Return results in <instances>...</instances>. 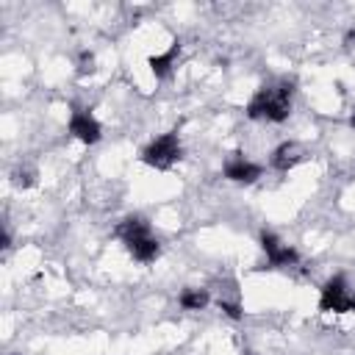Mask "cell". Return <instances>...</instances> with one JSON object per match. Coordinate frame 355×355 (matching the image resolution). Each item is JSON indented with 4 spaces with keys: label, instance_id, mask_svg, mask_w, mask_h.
Here are the masks:
<instances>
[{
    "label": "cell",
    "instance_id": "10",
    "mask_svg": "<svg viewBox=\"0 0 355 355\" xmlns=\"http://www.w3.org/2000/svg\"><path fill=\"white\" fill-rule=\"evenodd\" d=\"M128 247V252L136 258V261H141V263H150V261H155L158 258V241L153 239V236H144V239H139V241H130V244H125Z\"/></svg>",
    "mask_w": 355,
    "mask_h": 355
},
{
    "label": "cell",
    "instance_id": "12",
    "mask_svg": "<svg viewBox=\"0 0 355 355\" xmlns=\"http://www.w3.org/2000/svg\"><path fill=\"white\" fill-rule=\"evenodd\" d=\"M175 53H178V42L164 53V55H153L150 58V69H153V75L155 78H164V75H169V69H172V61H175Z\"/></svg>",
    "mask_w": 355,
    "mask_h": 355
},
{
    "label": "cell",
    "instance_id": "5",
    "mask_svg": "<svg viewBox=\"0 0 355 355\" xmlns=\"http://www.w3.org/2000/svg\"><path fill=\"white\" fill-rule=\"evenodd\" d=\"M69 133L78 136L86 144H94L100 139V122L86 111H75L72 119H69Z\"/></svg>",
    "mask_w": 355,
    "mask_h": 355
},
{
    "label": "cell",
    "instance_id": "15",
    "mask_svg": "<svg viewBox=\"0 0 355 355\" xmlns=\"http://www.w3.org/2000/svg\"><path fill=\"white\" fill-rule=\"evenodd\" d=\"M349 125H352V128H355V111H352V116H349Z\"/></svg>",
    "mask_w": 355,
    "mask_h": 355
},
{
    "label": "cell",
    "instance_id": "14",
    "mask_svg": "<svg viewBox=\"0 0 355 355\" xmlns=\"http://www.w3.org/2000/svg\"><path fill=\"white\" fill-rule=\"evenodd\" d=\"M92 64H94V55H92V53H83V55H80V67H78V72H80V75L92 72V69H94Z\"/></svg>",
    "mask_w": 355,
    "mask_h": 355
},
{
    "label": "cell",
    "instance_id": "1",
    "mask_svg": "<svg viewBox=\"0 0 355 355\" xmlns=\"http://www.w3.org/2000/svg\"><path fill=\"white\" fill-rule=\"evenodd\" d=\"M291 80H280L275 86H263L255 92V97L247 103V116L250 119H269V122H283L291 111Z\"/></svg>",
    "mask_w": 355,
    "mask_h": 355
},
{
    "label": "cell",
    "instance_id": "3",
    "mask_svg": "<svg viewBox=\"0 0 355 355\" xmlns=\"http://www.w3.org/2000/svg\"><path fill=\"white\" fill-rule=\"evenodd\" d=\"M180 158V139L178 133H164L158 136L155 141H150L141 153V161L147 166H155V169H169L175 161Z\"/></svg>",
    "mask_w": 355,
    "mask_h": 355
},
{
    "label": "cell",
    "instance_id": "13",
    "mask_svg": "<svg viewBox=\"0 0 355 355\" xmlns=\"http://www.w3.org/2000/svg\"><path fill=\"white\" fill-rule=\"evenodd\" d=\"M14 186H19V189L33 186V172H22V169H17V172H14Z\"/></svg>",
    "mask_w": 355,
    "mask_h": 355
},
{
    "label": "cell",
    "instance_id": "2",
    "mask_svg": "<svg viewBox=\"0 0 355 355\" xmlns=\"http://www.w3.org/2000/svg\"><path fill=\"white\" fill-rule=\"evenodd\" d=\"M319 311H333V313H349L355 311V294L349 291L347 280L341 275H333L324 286H322V297H319Z\"/></svg>",
    "mask_w": 355,
    "mask_h": 355
},
{
    "label": "cell",
    "instance_id": "8",
    "mask_svg": "<svg viewBox=\"0 0 355 355\" xmlns=\"http://www.w3.org/2000/svg\"><path fill=\"white\" fill-rule=\"evenodd\" d=\"M116 236H119L125 244H130V241H139V239L150 236V225H147L141 216H128V219H122V222H119Z\"/></svg>",
    "mask_w": 355,
    "mask_h": 355
},
{
    "label": "cell",
    "instance_id": "6",
    "mask_svg": "<svg viewBox=\"0 0 355 355\" xmlns=\"http://www.w3.org/2000/svg\"><path fill=\"white\" fill-rule=\"evenodd\" d=\"M225 178L233 180V183H255V180L261 178V166L252 164V161H244V158L236 153V158H230V161L225 164Z\"/></svg>",
    "mask_w": 355,
    "mask_h": 355
},
{
    "label": "cell",
    "instance_id": "9",
    "mask_svg": "<svg viewBox=\"0 0 355 355\" xmlns=\"http://www.w3.org/2000/svg\"><path fill=\"white\" fill-rule=\"evenodd\" d=\"M216 305L230 316V319H241V302H239V291H236V283H225V288L219 286V294H216Z\"/></svg>",
    "mask_w": 355,
    "mask_h": 355
},
{
    "label": "cell",
    "instance_id": "11",
    "mask_svg": "<svg viewBox=\"0 0 355 355\" xmlns=\"http://www.w3.org/2000/svg\"><path fill=\"white\" fill-rule=\"evenodd\" d=\"M208 300H211V294H208L205 288H186V291L180 294V305H183L186 311H200V308L208 305Z\"/></svg>",
    "mask_w": 355,
    "mask_h": 355
},
{
    "label": "cell",
    "instance_id": "4",
    "mask_svg": "<svg viewBox=\"0 0 355 355\" xmlns=\"http://www.w3.org/2000/svg\"><path fill=\"white\" fill-rule=\"evenodd\" d=\"M261 247H263V252H266V261L272 263V266H288V263H297L300 261V255L288 247V244H283L275 233H261Z\"/></svg>",
    "mask_w": 355,
    "mask_h": 355
},
{
    "label": "cell",
    "instance_id": "7",
    "mask_svg": "<svg viewBox=\"0 0 355 355\" xmlns=\"http://www.w3.org/2000/svg\"><path fill=\"white\" fill-rule=\"evenodd\" d=\"M302 161V147L297 144V141H283L277 150H275V155H272V166L277 169V172H288L291 166H297Z\"/></svg>",
    "mask_w": 355,
    "mask_h": 355
}]
</instances>
